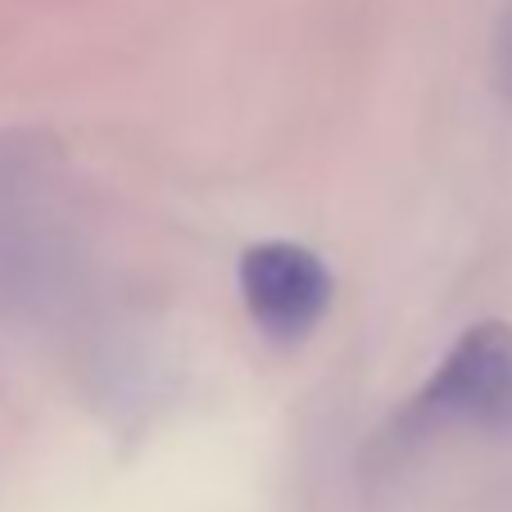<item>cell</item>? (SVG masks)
<instances>
[{
    "mask_svg": "<svg viewBox=\"0 0 512 512\" xmlns=\"http://www.w3.org/2000/svg\"><path fill=\"white\" fill-rule=\"evenodd\" d=\"M395 422L404 440H422V435H435V431L512 435V327L508 322H476V327H467Z\"/></svg>",
    "mask_w": 512,
    "mask_h": 512,
    "instance_id": "obj_1",
    "label": "cell"
},
{
    "mask_svg": "<svg viewBox=\"0 0 512 512\" xmlns=\"http://www.w3.org/2000/svg\"><path fill=\"white\" fill-rule=\"evenodd\" d=\"M59 155L32 132L0 136V300H37L59 268Z\"/></svg>",
    "mask_w": 512,
    "mask_h": 512,
    "instance_id": "obj_2",
    "label": "cell"
},
{
    "mask_svg": "<svg viewBox=\"0 0 512 512\" xmlns=\"http://www.w3.org/2000/svg\"><path fill=\"white\" fill-rule=\"evenodd\" d=\"M241 300L250 322L272 345H300L331 309L327 263L295 241H263L241 254Z\"/></svg>",
    "mask_w": 512,
    "mask_h": 512,
    "instance_id": "obj_3",
    "label": "cell"
},
{
    "mask_svg": "<svg viewBox=\"0 0 512 512\" xmlns=\"http://www.w3.org/2000/svg\"><path fill=\"white\" fill-rule=\"evenodd\" d=\"M494 68H499V82H503V91L512 96V14L503 19V28H499V41H494Z\"/></svg>",
    "mask_w": 512,
    "mask_h": 512,
    "instance_id": "obj_4",
    "label": "cell"
}]
</instances>
